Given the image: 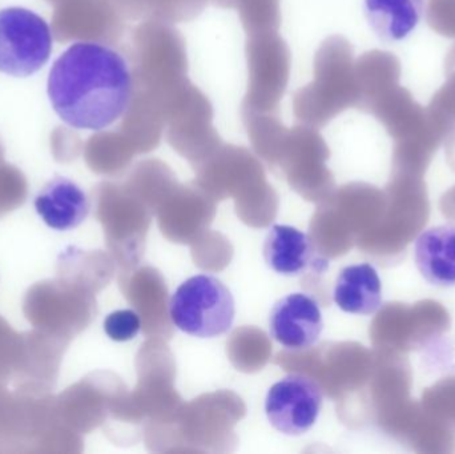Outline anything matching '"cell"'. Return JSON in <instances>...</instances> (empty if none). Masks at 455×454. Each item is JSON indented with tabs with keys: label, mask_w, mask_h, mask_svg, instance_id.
I'll use <instances>...</instances> for the list:
<instances>
[{
	"label": "cell",
	"mask_w": 455,
	"mask_h": 454,
	"mask_svg": "<svg viewBox=\"0 0 455 454\" xmlns=\"http://www.w3.org/2000/svg\"><path fill=\"white\" fill-rule=\"evenodd\" d=\"M47 92L53 111L69 127L103 131L130 108L132 71L127 59L114 48L77 42L53 63Z\"/></svg>",
	"instance_id": "1"
},
{
	"label": "cell",
	"mask_w": 455,
	"mask_h": 454,
	"mask_svg": "<svg viewBox=\"0 0 455 454\" xmlns=\"http://www.w3.org/2000/svg\"><path fill=\"white\" fill-rule=\"evenodd\" d=\"M52 32L47 21L27 10H0V72L15 77L36 74L52 51Z\"/></svg>",
	"instance_id": "3"
},
{
	"label": "cell",
	"mask_w": 455,
	"mask_h": 454,
	"mask_svg": "<svg viewBox=\"0 0 455 454\" xmlns=\"http://www.w3.org/2000/svg\"><path fill=\"white\" fill-rule=\"evenodd\" d=\"M414 260L430 284L455 285V227L438 226L422 232L414 244Z\"/></svg>",
	"instance_id": "9"
},
{
	"label": "cell",
	"mask_w": 455,
	"mask_h": 454,
	"mask_svg": "<svg viewBox=\"0 0 455 454\" xmlns=\"http://www.w3.org/2000/svg\"><path fill=\"white\" fill-rule=\"evenodd\" d=\"M262 252L267 267L283 276L320 274L328 267L309 235L291 226L270 227Z\"/></svg>",
	"instance_id": "7"
},
{
	"label": "cell",
	"mask_w": 455,
	"mask_h": 454,
	"mask_svg": "<svg viewBox=\"0 0 455 454\" xmlns=\"http://www.w3.org/2000/svg\"><path fill=\"white\" fill-rule=\"evenodd\" d=\"M445 72L446 75L451 74V72H455V43L453 47L451 48V51H449L448 56H446Z\"/></svg>",
	"instance_id": "16"
},
{
	"label": "cell",
	"mask_w": 455,
	"mask_h": 454,
	"mask_svg": "<svg viewBox=\"0 0 455 454\" xmlns=\"http://www.w3.org/2000/svg\"><path fill=\"white\" fill-rule=\"evenodd\" d=\"M371 108L377 119L387 127V132L401 143L435 147L440 139L427 123V109L414 100L411 91L395 85L371 101Z\"/></svg>",
	"instance_id": "6"
},
{
	"label": "cell",
	"mask_w": 455,
	"mask_h": 454,
	"mask_svg": "<svg viewBox=\"0 0 455 454\" xmlns=\"http://www.w3.org/2000/svg\"><path fill=\"white\" fill-rule=\"evenodd\" d=\"M34 207L50 228L71 231L84 223L90 213V200L71 179L56 176L37 192Z\"/></svg>",
	"instance_id": "8"
},
{
	"label": "cell",
	"mask_w": 455,
	"mask_h": 454,
	"mask_svg": "<svg viewBox=\"0 0 455 454\" xmlns=\"http://www.w3.org/2000/svg\"><path fill=\"white\" fill-rule=\"evenodd\" d=\"M427 109V123L438 139L455 133V85L451 80L435 93Z\"/></svg>",
	"instance_id": "13"
},
{
	"label": "cell",
	"mask_w": 455,
	"mask_h": 454,
	"mask_svg": "<svg viewBox=\"0 0 455 454\" xmlns=\"http://www.w3.org/2000/svg\"><path fill=\"white\" fill-rule=\"evenodd\" d=\"M323 402V389L317 381L291 373L269 389L265 413L275 431L285 436H302L317 421Z\"/></svg>",
	"instance_id": "4"
},
{
	"label": "cell",
	"mask_w": 455,
	"mask_h": 454,
	"mask_svg": "<svg viewBox=\"0 0 455 454\" xmlns=\"http://www.w3.org/2000/svg\"><path fill=\"white\" fill-rule=\"evenodd\" d=\"M363 12L382 42H398L416 28L424 0H363Z\"/></svg>",
	"instance_id": "11"
},
{
	"label": "cell",
	"mask_w": 455,
	"mask_h": 454,
	"mask_svg": "<svg viewBox=\"0 0 455 454\" xmlns=\"http://www.w3.org/2000/svg\"><path fill=\"white\" fill-rule=\"evenodd\" d=\"M427 21L441 36L455 39V0H429Z\"/></svg>",
	"instance_id": "15"
},
{
	"label": "cell",
	"mask_w": 455,
	"mask_h": 454,
	"mask_svg": "<svg viewBox=\"0 0 455 454\" xmlns=\"http://www.w3.org/2000/svg\"><path fill=\"white\" fill-rule=\"evenodd\" d=\"M448 79L451 80V83H454L455 85V72H451V74L446 75Z\"/></svg>",
	"instance_id": "17"
},
{
	"label": "cell",
	"mask_w": 455,
	"mask_h": 454,
	"mask_svg": "<svg viewBox=\"0 0 455 454\" xmlns=\"http://www.w3.org/2000/svg\"><path fill=\"white\" fill-rule=\"evenodd\" d=\"M140 317L132 309L112 312L104 320L107 336L116 343L132 340L140 332Z\"/></svg>",
	"instance_id": "14"
},
{
	"label": "cell",
	"mask_w": 455,
	"mask_h": 454,
	"mask_svg": "<svg viewBox=\"0 0 455 454\" xmlns=\"http://www.w3.org/2000/svg\"><path fill=\"white\" fill-rule=\"evenodd\" d=\"M333 300L347 314L371 316L382 306V285L379 272L371 264L349 266L339 272Z\"/></svg>",
	"instance_id": "10"
},
{
	"label": "cell",
	"mask_w": 455,
	"mask_h": 454,
	"mask_svg": "<svg viewBox=\"0 0 455 454\" xmlns=\"http://www.w3.org/2000/svg\"><path fill=\"white\" fill-rule=\"evenodd\" d=\"M232 292L218 277L196 275L179 285L170 300V317L181 332L199 339L226 335L235 322Z\"/></svg>",
	"instance_id": "2"
},
{
	"label": "cell",
	"mask_w": 455,
	"mask_h": 454,
	"mask_svg": "<svg viewBox=\"0 0 455 454\" xmlns=\"http://www.w3.org/2000/svg\"><path fill=\"white\" fill-rule=\"evenodd\" d=\"M323 330L320 306L307 293L283 296L269 314V335L289 351L312 348Z\"/></svg>",
	"instance_id": "5"
},
{
	"label": "cell",
	"mask_w": 455,
	"mask_h": 454,
	"mask_svg": "<svg viewBox=\"0 0 455 454\" xmlns=\"http://www.w3.org/2000/svg\"><path fill=\"white\" fill-rule=\"evenodd\" d=\"M401 61L395 53L373 51L363 60V85L371 100L400 84Z\"/></svg>",
	"instance_id": "12"
}]
</instances>
